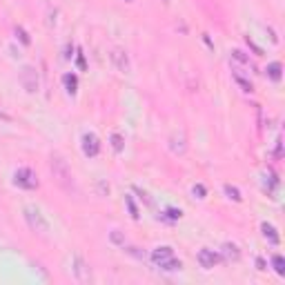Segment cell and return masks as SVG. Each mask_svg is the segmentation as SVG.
Returning a JSON list of instances; mask_svg holds the SVG:
<instances>
[{"label":"cell","instance_id":"19","mask_svg":"<svg viewBox=\"0 0 285 285\" xmlns=\"http://www.w3.org/2000/svg\"><path fill=\"white\" fill-rule=\"evenodd\" d=\"M272 265H274V270H276L278 276L285 274V261H283L281 254H274V256H272Z\"/></svg>","mask_w":285,"mask_h":285},{"label":"cell","instance_id":"6","mask_svg":"<svg viewBox=\"0 0 285 285\" xmlns=\"http://www.w3.org/2000/svg\"><path fill=\"white\" fill-rule=\"evenodd\" d=\"M221 254L214 252V250H210V247H203L201 252L196 254V261H198V265H201L203 270H212V268H216L218 263H221Z\"/></svg>","mask_w":285,"mask_h":285},{"label":"cell","instance_id":"9","mask_svg":"<svg viewBox=\"0 0 285 285\" xmlns=\"http://www.w3.org/2000/svg\"><path fill=\"white\" fill-rule=\"evenodd\" d=\"M176 254H174V250L169 245H161L156 247V250H151V263L159 265V268H163V265L167 263V261H172Z\"/></svg>","mask_w":285,"mask_h":285},{"label":"cell","instance_id":"15","mask_svg":"<svg viewBox=\"0 0 285 285\" xmlns=\"http://www.w3.org/2000/svg\"><path fill=\"white\" fill-rule=\"evenodd\" d=\"M183 216V212L180 210H174V208H167V210H163L159 218H163V221H167V223H174V221H178V218Z\"/></svg>","mask_w":285,"mask_h":285},{"label":"cell","instance_id":"24","mask_svg":"<svg viewBox=\"0 0 285 285\" xmlns=\"http://www.w3.org/2000/svg\"><path fill=\"white\" fill-rule=\"evenodd\" d=\"M112 241H114V243H125V241L120 239V234H118V232H114V234H112Z\"/></svg>","mask_w":285,"mask_h":285},{"label":"cell","instance_id":"22","mask_svg":"<svg viewBox=\"0 0 285 285\" xmlns=\"http://www.w3.org/2000/svg\"><path fill=\"white\" fill-rule=\"evenodd\" d=\"M16 34L20 36V40L25 42V45H29V42H32V40H29V36H27V32H25V29H22V27H16Z\"/></svg>","mask_w":285,"mask_h":285},{"label":"cell","instance_id":"4","mask_svg":"<svg viewBox=\"0 0 285 285\" xmlns=\"http://www.w3.org/2000/svg\"><path fill=\"white\" fill-rule=\"evenodd\" d=\"M18 81H20L22 89H25L27 94H36L40 87V78H38V69L34 67V65H25V67L20 69V74H18Z\"/></svg>","mask_w":285,"mask_h":285},{"label":"cell","instance_id":"25","mask_svg":"<svg viewBox=\"0 0 285 285\" xmlns=\"http://www.w3.org/2000/svg\"><path fill=\"white\" fill-rule=\"evenodd\" d=\"M125 3H134V0H125Z\"/></svg>","mask_w":285,"mask_h":285},{"label":"cell","instance_id":"11","mask_svg":"<svg viewBox=\"0 0 285 285\" xmlns=\"http://www.w3.org/2000/svg\"><path fill=\"white\" fill-rule=\"evenodd\" d=\"M221 256H223V258H227V261H239V258H241L239 245H234V243H223Z\"/></svg>","mask_w":285,"mask_h":285},{"label":"cell","instance_id":"10","mask_svg":"<svg viewBox=\"0 0 285 285\" xmlns=\"http://www.w3.org/2000/svg\"><path fill=\"white\" fill-rule=\"evenodd\" d=\"M232 78L236 81V85H239L241 89H243V92H254V83L250 81V76H243V71L241 69H236V67H232Z\"/></svg>","mask_w":285,"mask_h":285},{"label":"cell","instance_id":"1","mask_svg":"<svg viewBox=\"0 0 285 285\" xmlns=\"http://www.w3.org/2000/svg\"><path fill=\"white\" fill-rule=\"evenodd\" d=\"M49 172H51V176L54 180L58 183V187H63L67 194L71 192H78V187H76V180H74V174H71V167H69V163L63 159L60 154H51L49 156Z\"/></svg>","mask_w":285,"mask_h":285},{"label":"cell","instance_id":"13","mask_svg":"<svg viewBox=\"0 0 285 285\" xmlns=\"http://www.w3.org/2000/svg\"><path fill=\"white\" fill-rule=\"evenodd\" d=\"M261 229H263V236H265V239H270L272 245H278V243H281V236L276 234L274 225H270V223H263V225H261Z\"/></svg>","mask_w":285,"mask_h":285},{"label":"cell","instance_id":"18","mask_svg":"<svg viewBox=\"0 0 285 285\" xmlns=\"http://www.w3.org/2000/svg\"><path fill=\"white\" fill-rule=\"evenodd\" d=\"M161 270H163V272H180V270H183V263H180V261L174 256L172 261H167V263L163 265Z\"/></svg>","mask_w":285,"mask_h":285},{"label":"cell","instance_id":"20","mask_svg":"<svg viewBox=\"0 0 285 285\" xmlns=\"http://www.w3.org/2000/svg\"><path fill=\"white\" fill-rule=\"evenodd\" d=\"M223 192H225V194H227L229 198H234L236 203H241V201H243V196H241V192L236 190L234 185H225V187H223Z\"/></svg>","mask_w":285,"mask_h":285},{"label":"cell","instance_id":"2","mask_svg":"<svg viewBox=\"0 0 285 285\" xmlns=\"http://www.w3.org/2000/svg\"><path fill=\"white\" fill-rule=\"evenodd\" d=\"M22 216H25L27 225L32 227V232H36V234H42V236H45V234L51 229L49 218L42 214V210L38 208V205H25V208H22Z\"/></svg>","mask_w":285,"mask_h":285},{"label":"cell","instance_id":"8","mask_svg":"<svg viewBox=\"0 0 285 285\" xmlns=\"http://www.w3.org/2000/svg\"><path fill=\"white\" fill-rule=\"evenodd\" d=\"M112 63H114V67H116L120 74H129L132 63H129V56H127L125 49H120V47H114V49H112Z\"/></svg>","mask_w":285,"mask_h":285},{"label":"cell","instance_id":"12","mask_svg":"<svg viewBox=\"0 0 285 285\" xmlns=\"http://www.w3.org/2000/svg\"><path fill=\"white\" fill-rule=\"evenodd\" d=\"M232 60H234V65H243L245 69H252V71H254V65H252V60L245 56V51L234 49V51H232Z\"/></svg>","mask_w":285,"mask_h":285},{"label":"cell","instance_id":"14","mask_svg":"<svg viewBox=\"0 0 285 285\" xmlns=\"http://www.w3.org/2000/svg\"><path fill=\"white\" fill-rule=\"evenodd\" d=\"M63 85H65V89H67V94H76L78 92V76L76 74H65Z\"/></svg>","mask_w":285,"mask_h":285},{"label":"cell","instance_id":"26","mask_svg":"<svg viewBox=\"0 0 285 285\" xmlns=\"http://www.w3.org/2000/svg\"><path fill=\"white\" fill-rule=\"evenodd\" d=\"M0 118H7V116H3V114H0Z\"/></svg>","mask_w":285,"mask_h":285},{"label":"cell","instance_id":"17","mask_svg":"<svg viewBox=\"0 0 285 285\" xmlns=\"http://www.w3.org/2000/svg\"><path fill=\"white\" fill-rule=\"evenodd\" d=\"M281 69H283V67H281V63H270V65H268V76L272 78V81H276V83H278V81H281V76H283V74H281Z\"/></svg>","mask_w":285,"mask_h":285},{"label":"cell","instance_id":"7","mask_svg":"<svg viewBox=\"0 0 285 285\" xmlns=\"http://www.w3.org/2000/svg\"><path fill=\"white\" fill-rule=\"evenodd\" d=\"M81 147H83V154L87 156V159H96V156L100 154V141H98V136L92 134V132H87V134L83 136Z\"/></svg>","mask_w":285,"mask_h":285},{"label":"cell","instance_id":"21","mask_svg":"<svg viewBox=\"0 0 285 285\" xmlns=\"http://www.w3.org/2000/svg\"><path fill=\"white\" fill-rule=\"evenodd\" d=\"M125 203H127V208H129V212H132V218H138V210H136V205L132 203V198H129V196L125 198Z\"/></svg>","mask_w":285,"mask_h":285},{"label":"cell","instance_id":"16","mask_svg":"<svg viewBox=\"0 0 285 285\" xmlns=\"http://www.w3.org/2000/svg\"><path fill=\"white\" fill-rule=\"evenodd\" d=\"M109 143H112V149L116 151V154H120V151H123V147H125V141H123V136H120L118 132H114V134L109 136Z\"/></svg>","mask_w":285,"mask_h":285},{"label":"cell","instance_id":"5","mask_svg":"<svg viewBox=\"0 0 285 285\" xmlns=\"http://www.w3.org/2000/svg\"><path fill=\"white\" fill-rule=\"evenodd\" d=\"M71 272H74L76 281H81V283L92 281V268H89L87 261H85L83 256H78V254L71 258Z\"/></svg>","mask_w":285,"mask_h":285},{"label":"cell","instance_id":"23","mask_svg":"<svg viewBox=\"0 0 285 285\" xmlns=\"http://www.w3.org/2000/svg\"><path fill=\"white\" fill-rule=\"evenodd\" d=\"M194 194H198V198H205V187L203 185H194Z\"/></svg>","mask_w":285,"mask_h":285},{"label":"cell","instance_id":"3","mask_svg":"<svg viewBox=\"0 0 285 285\" xmlns=\"http://www.w3.org/2000/svg\"><path fill=\"white\" fill-rule=\"evenodd\" d=\"M14 185L20 187V190L32 192V190H38L40 180H38V176H36V172L32 167H18L14 172Z\"/></svg>","mask_w":285,"mask_h":285}]
</instances>
